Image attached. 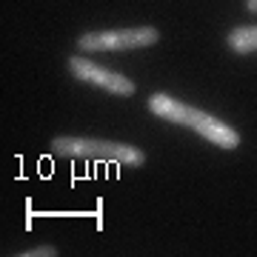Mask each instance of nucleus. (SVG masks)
Wrapping results in <instances>:
<instances>
[{
  "label": "nucleus",
  "instance_id": "nucleus-1",
  "mask_svg": "<svg viewBox=\"0 0 257 257\" xmlns=\"http://www.w3.org/2000/svg\"><path fill=\"white\" fill-rule=\"evenodd\" d=\"M149 111L155 117L166 120V123L192 128L203 140H209V143H214V146H220V149L240 146V135L229 123H223L220 117H214V114H209V111H203V109H194V106L177 100V97H172V94H166V92H155L149 97Z\"/></svg>",
  "mask_w": 257,
  "mask_h": 257
},
{
  "label": "nucleus",
  "instance_id": "nucleus-2",
  "mask_svg": "<svg viewBox=\"0 0 257 257\" xmlns=\"http://www.w3.org/2000/svg\"><path fill=\"white\" fill-rule=\"evenodd\" d=\"M52 155L69 157V160H100V163H120L128 169H140L146 163V152L132 143H114L103 138H74V135H57L52 138Z\"/></svg>",
  "mask_w": 257,
  "mask_h": 257
},
{
  "label": "nucleus",
  "instance_id": "nucleus-3",
  "mask_svg": "<svg viewBox=\"0 0 257 257\" xmlns=\"http://www.w3.org/2000/svg\"><path fill=\"white\" fill-rule=\"evenodd\" d=\"M160 40L155 26H132V29H106V32H86L77 37V49L92 52H128V49H146Z\"/></svg>",
  "mask_w": 257,
  "mask_h": 257
},
{
  "label": "nucleus",
  "instance_id": "nucleus-4",
  "mask_svg": "<svg viewBox=\"0 0 257 257\" xmlns=\"http://www.w3.org/2000/svg\"><path fill=\"white\" fill-rule=\"evenodd\" d=\"M66 66H69V74H72L74 80L89 83V86H97V89H103V92H109V94L132 97V94L138 92L135 80H128L126 74L114 72V69H106V66H100V63H92L89 57L74 55V57H69V63Z\"/></svg>",
  "mask_w": 257,
  "mask_h": 257
},
{
  "label": "nucleus",
  "instance_id": "nucleus-5",
  "mask_svg": "<svg viewBox=\"0 0 257 257\" xmlns=\"http://www.w3.org/2000/svg\"><path fill=\"white\" fill-rule=\"evenodd\" d=\"M226 43L234 55H251L257 52V26H237L231 29L229 37H226Z\"/></svg>",
  "mask_w": 257,
  "mask_h": 257
},
{
  "label": "nucleus",
  "instance_id": "nucleus-6",
  "mask_svg": "<svg viewBox=\"0 0 257 257\" xmlns=\"http://www.w3.org/2000/svg\"><path fill=\"white\" fill-rule=\"evenodd\" d=\"M20 257H55L57 254V248L55 246H37L32 248V251H18Z\"/></svg>",
  "mask_w": 257,
  "mask_h": 257
},
{
  "label": "nucleus",
  "instance_id": "nucleus-7",
  "mask_svg": "<svg viewBox=\"0 0 257 257\" xmlns=\"http://www.w3.org/2000/svg\"><path fill=\"white\" fill-rule=\"evenodd\" d=\"M246 9L248 12H257V0H246Z\"/></svg>",
  "mask_w": 257,
  "mask_h": 257
}]
</instances>
